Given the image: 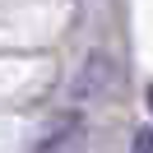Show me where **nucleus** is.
<instances>
[{
	"label": "nucleus",
	"instance_id": "nucleus-2",
	"mask_svg": "<svg viewBox=\"0 0 153 153\" xmlns=\"http://www.w3.org/2000/svg\"><path fill=\"white\" fill-rule=\"evenodd\" d=\"M149 107H153V88H149Z\"/></svg>",
	"mask_w": 153,
	"mask_h": 153
},
{
	"label": "nucleus",
	"instance_id": "nucleus-1",
	"mask_svg": "<svg viewBox=\"0 0 153 153\" xmlns=\"http://www.w3.org/2000/svg\"><path fill=\"white\" fill-rule=\"evenodd\" d=\"M130 153H153V130H139V134H134Z\"/></svg>",
	"mask_w": 153,
	"mask_h": 153
}]
</instances>
